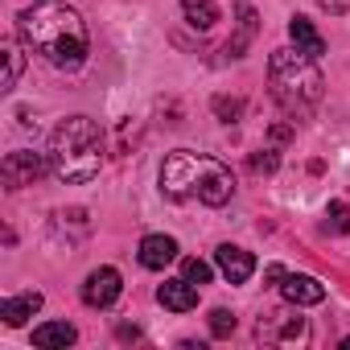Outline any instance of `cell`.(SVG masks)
<instances>
[{"label": "cell", "mask_w": 350, "mask_h": 350, "mask_svg": "<svg viewBox=\"0 0 350 350\" xmlns=\"http://www.w3.org/2000/svg\"><path fill=\"white\" fill-rule=\"evenodd\" d=\"M21 42L42 54L54 70H79L87 62V25L79 9H70L66 0H38L17 17Z\"/></svg>", "instance_id": "6da1fadb"}, {"label": "cell", "mask_w": 350, "mask_h": 350, "mask_svg": "<svg viewBox=\"0 0 350 350\" xmlns=\"http://www.w3.org/2000/svg\"><path fill=\"white\" fill-rule=\"evenodd\" d=\"M161 194L173 198V202L198 198L202 206H223L235 194V178H231V169L219 157L178 148V152H169L165 165H161Z\"/></svg>", "instance_id": "7a4b0ae2"}, {"label": "cell", "mask_w": 350, "mask_h": 350, "mask_svg": "<svg viewBox=\"0 0 350 350\" xmlns=\"http://www.w3.org/2000/svg\"><path fill=\"white\" fill-rule=\"evenodd\" d=\"M268 91L276 99V107L297 124L309 120L325 95V79L317 70V58H309L305 50H272L268 58Z\"/></svg>", "instance_id": "3957f363"}, {"label": "cell", "mask_w": 350, "mask_h": 350, "mask_svg": "<svg viewBox=\"0 0 350 350\" xmlns=\"http://www.w3.org/2000/svg\"><path fill=\"white\" fill-rule=\"evenodd\" d=\"M50 173L66 186L91 182L103 169V132L87 116H70L50 132Z\"/></svg>", "instance_id": "277c9868"}, {"label": "cell", "mask_w": 350, "mask_h": 350, "mask_svg": "<svg viewBox=\"0 0 350 350\" xmlns=\"http://www.w3.org/2000/svg\"><path fill=\"white\" fill-rule=\"evenodd\" d=\"M46 169H50V157L17 148V152L5 157V165H0V178H5V190H25V186H33L42 178Z\"/></svg>", "instance_id": "5b68a950"}, {"label": "cell", "mask_w": 350, "mask_h": 350, "mask_svg": "<svg viewBox=\"0 0 350 350\" xmlns=\"http://www.w3.org/2000/svg\"><path fill=\"white\" fill-rule=\"evenodd\" d=\"M256 338L260 342H284V346H297L309 338V321L301 313H264L260 325H256Z\"/></svg>", "instance_id": "8992f818"}, {"label": "cell", "mask_w": 350, "mask_h": 350, "mask_svg": "<svg viewBox=\"0 0 350 350\" xmlns=\"http://www.w3.org/2000/svg\"><path fill=\"white\" fill-rule=\"evenodd\" d=\"M120 293H124V280H120L116 268H95L87 276V284H83V301L91 309H111L120 301Z\"/></svg>", "instance_id": "52a82bcc"}, {"label": "cell", "mask_w": 350, "mask_h": 350, "mask_svg": "<svg viewBox=\"0 0 350 350\" xmlns=\"http://www.w3.org/2000/svg\"><path fill=\"white\" fill-rule=\"evenodd\" d=\"M280 293H284V301L297 305V309L325 301V284H321L317 276H305V272H284V276H280Z\"/></svg>", "instance_id": "ba28073f"}, {"label": "cell", "mask_w": 350, "mask_h": 350, "mask_svg": "<svg viewBox=\"0 0 350 350\" xmlns=\"http://www.w3.org/2000/svg\"><path fill=\"white\" fill-rule=\"evenodd\" d=\"M215 264H219V272H223L231 284H243V280H252V272H256V256L243 252V247H235V243H223V247L215 252Z\"/></svg>", "instance_id": "9c48e42d"}, {"label": "cell", "mask_w": 350, "mask_h": 350, "mask_svg": "<svg viewBox=\"0 0 350 350\" xmlns=\"http://www.w3.org/2000/svg\"><path fill=\"white\" fill-rule=\"evenodd\" d=\"M173 260H178V239H173V235H144V239H140V264H144V268L161 272V268L173 264Z\"/></svg>", "instance_id": "30bf717a"}, {"label": "cell", "mask_w": 350, "mask_h": 350, "mask_svg": "<svg viewBox=\"0 0 350 350\" xmlns=\"http://www.w3.org/2000/svg\"><path fill=\"white\" fill-rule=\"evenodd\" d=\"M157 301H161L165 309H173V313H190V309L198 305V284H190L186 276H182V280H165V284L157 288Z\"/></svg>", "instance_id": "8fae6325"}, {"label": "cell", "mask_w": 350, "mask_h": 350, "mask_svg": "<svg viewBox=\"0 0 350 350\" xmlns=\"http://www.w3.org/2000/svg\"><path fill=\"white\" fill-rule=\"evenodd\" d=\"M75 338H79V329L70 321H46L33 329V346H42V350H66V346H75Z\"/></svg>", "instance_id": "7c38bea8"}, {"label": "cell", "mask_w": 350, "mask_h": 350, "mask_svg": "<svg viewBox=\"0 0 350 350\" xmlns=\"http://www.w3.org/2000/svg\"><path fill=\"white\" fill-rule=\"evenodd\" d=\"M38 309H42V293H38V288H29V293L9 297L5 305H0V317H5V325H25Z\"/></svg>", "instance_id": "4fadbf2b"}, {"label": "cell", "mask_w": 350, "mask_h": 350, "mask_svg": "<svg viewBox=\"0 0 350 350\" xmlns=\"http://www.w3.org/2000/svg\"><path fill=\"white\" fill-rule=\"evenodd\" d=\"M235 17H239V29H235V38L227 42V54H231V58H243V50H247L252 38L260 33V21H256V9H252V5H235Z\"/></svg>", "instance_id": "5bb4252c"}, {"label": "cell", "mask_w": 350, "mask_h": 350, "mask_svg": "<svg viewBox=\"0 0 350 350\" xmlns=\"http://www.w3.org/2000/svg\"><path fill=\"white\" fill-rule=\"evenodd\" d=\"M288 38L297 42V50H305L309 58H321L325 54V38L313 29V21H305V17H293L288 21Z\"/></svg>", "instance_id": "9a60e30c"}, {"label": "cell", "mask_w": 350, "mask_h": 350, "mask_svg": "<svg viewBox=\"0 0 350 350\" xmlns=\"http://www.w3.org/2000/svg\"><path fill=\"white\" fill-rule=\"evenodd\" d=\"M182 13L194 29H211L219 21V9H215V0H182Z\"/></svg>", "instance_id": "2e32d148"}, {"label": "cell", "mask_w": 350, "mask_h": 350, "mask_svg": "<svg viewBox=\"0 0 350 350\" xmlns=\"http://www.w3.org/2000/svg\"><path fill=\"white\" fill-rule=\"evenodd\" d=\"M5 62H9V75H5V91H13L21 83V70H25V54L17 46V38H5Z\"/></svg>", "instance_id": "e0dca14e"}, {"label": "cell", "mask_w": 350, "mask_h": 350, "mask_svg": "<svg viewBox=\"0 0 350 350\" xmlns=\"http://www.w3.org/2000/svg\"><path fill=\"white\" fill-rule=\"evenodd\" d=\"M325 231H334V235H346L350 231V206L346 202H329L325 206Z\"/></svg>", "instance_id": "ac0fdd59"}, {"label": "cell", "mask_w": 350, "mask_h": 350, "mask_svg": "<svg viewBox=\"0 0 350 350\" xmlns=\"http://www.w3.org/2000/svg\"><path fill=\"white\" fill-rule=\"evenodd\" d=\"M182 276H186L190 284H198V288H202V284H211V264H206V260H198V256H190V260L182 264Z\"/></svg>", "instance_id": "d6986e66"}, {"label": "cell", "mask_w": 350, "mask_h": 350, "mask_svg": "<svg viewBox=\"0 0 350 350\" xmlns=\"http://www.w3.org/2000/svg\"><path fill=\"white\" fill-rule=\"evenodd\" d=\"M211 334L215 338H231L235 334V313L231 309H211Z\"/></svg>", "instance_id": "ffe728a7"}, {"label": "cell", "mask_w": 350, "mask_h": 350, "mask_svg": "<svg viewBox=\"0 0 350 350\" xmlns=\"http://www.w3.org/2000/svg\"><path fill=\"white\" fill-rule=\"evenodd\" d=\"M239 111H243V103H239V99H227V95H219V99H215V116H219L223 124H235V120H239Z\"/></svg>", "instance_id": "44dd1931"}, {"label": "cell", "mask_w": 350, "mask_h": 350, "mask_svg": "<svg viewBox=\"0 0 350 350\" xmlns=\"http://www.w3.org/2000/svg\"><path fill=\"white\" fill-rule=\"evenodd\" d=\"M276 165H280L276 148H260V152L252 157V169H256V173H276Z\"/></svg>", "instance_id": "7402d4cb"}, {"label": "cell", "mask_w": 350, "mask_h": 350, "mask_svg": "<svg viewBox=\"0 0 350 350\" xmlns=\"http://www.w3.org/2000/svg\"><path fill=\"white\" fill-rule=\"evenodd\" d=\"M317 5H321L325 13H334V17H342V13H350V0H317Z\"/></svg>", "instance_id": "603a6c76"}, {"label": "cell", "mask_w": 350, "mask_h": 350, "mask_svg": "<svg viewBox=\"0 0 350 350\" xmlns=\"http://www.w3.org/2000/svg\"><path fill=\"white\" fill-rule=\"evenodd\" d=\"M120 338H124V342H128V338H140V329H136V325H120Z\"/></svg>", "instance_id": "cb8c5ba5"}]
</instances>
